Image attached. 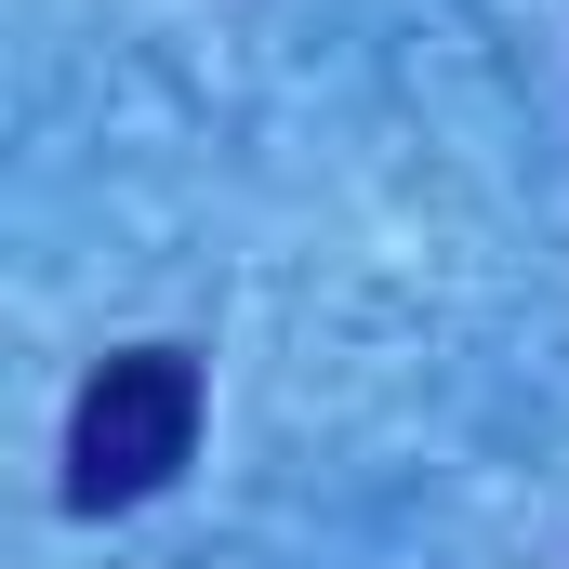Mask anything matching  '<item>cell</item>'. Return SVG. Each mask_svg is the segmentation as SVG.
Listing matches in <instances>:
<instances>
[{
	"instance_id": "cell-1",
	"label": "cell",
	"mask_w": 569,
	"mask_h": 569,
	"mask_svg": "<svg viewBox=\"0 0 569 569\" xmlns=\"http://www.w3.org/2000/svg\"><path fill=\"white\" fill-rule=\"evenodd\" d=\"M199 450V358L186 345H120L93 385H80V425H67V503L107 517L172 490V463Z\"/></svg>"
}]
</instances>
